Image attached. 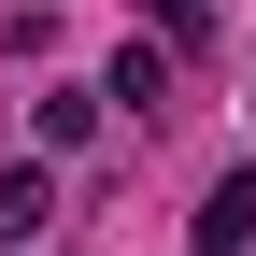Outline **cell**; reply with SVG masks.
I'll return each mask as SVG.
<instances>
[{"label":"cell","mask_w":256,"mask_h":256,"mask_svg":"<svg viewBox=\"0 0 256 256\" xmlns=\"http://www.w3.org/2000/svg\"><path fill=\"white\" fill-rule=\"evenodd\" d=\"M185 228H200V256H242V242H256V171H214Z\"/></svg>","instance_id":"6da1fadb"},{"label":"cell","mask_w":256,"mask_h":256,"mask_svg":"<svg viewBox=\"0 0 256 256\" xmlns=\"http://www.w3.org/2000/svg\"><path fill=\"white\" fill-rule=\"evenodd\" d=\"M43 228H57V171L14 156V171H0V242H43Z\"/></svg>","instance_id":"7a4b0ae2"},{"label":"cell","mask_w":256,"mask_h":256,"mask_svg":"<svg viewBox=\"0 0 256 256\" xmlns=\"http://www.w3.org/2000/svg\"><path fill=\"white\" fill-rule=\"evenodd\" d=\"M86 142H100V86H57L43 100V156H86Z\"/></svg>","instance_id":"3957f363"}]
</instances>
